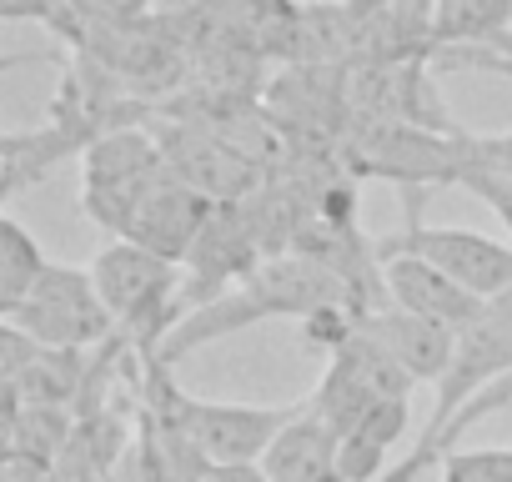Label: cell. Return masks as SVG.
<instances>
[{
	"instance_id": "cell-1",
	"label": "cell",
	"mask_w": 512,
	"mask_h": 482,
	"mask_svg": "<svg viewBox=\"0 0 512 482\" xmlns=\"http://www.w3.org/2000/svg\"><path fill=\"white\" fill-rule=\"evenodd\" d=\"M327 307H352V312L367 317V302L332 267H322L312 257H297V252L292 257H272V262L256 267L236 292H226V297H216L206 307H191L176 322V332L166 337L161 357L176 362V357H186V352H196L206 342H221V337H231L241 327H256L267 317H302L307 322V317H317Z\"/></svg>"
},
{
	"instance_id": "cell-2",
	"label": "cell",
	"mask_w": 512,
	"mask_h": 482,
	"mask_svg": "<svg viewBox=\"0 0 512 482\" xmlns=\"http://www.w3.org/2000/svg\"><path fill=\"white\" fill-rule=\"evenodd\" d=\"M91 282L116 317V337L141 357H156L181 322V267L161 262L136 241H111L91 262Z\"/></svg>"
},
{
	"instance_id": "cell-3",
	"label": "cell",
	"mask_w": 512,
	"mask_h": 482,
	"mask_svg": "<svg viewBox=\"0 0 512 482\" xmlns=\"http://www.w3.org/2000/svg\"><path fill=\"white\" fill-rule=\"evenodd\" d=\"M377 262L387 257H417L432 262L437 272H447L457 287H467L472 297L492 302L512 287V247L487 231H467V226H427L422 221V191H407V221L392 236H372Z\"/></svg>"
},
{
	"instance_id": "cell-4",
	"label": "cell",
	"mask_w": 512,
	"mask_h": 482,
	"mask_svg": "<svg viewBox=\"0 0 512 482\" xmlns=\"http://www.w3.org/2000/svg\"><path fill=\"white\" fill-rule=\"evenodd\" d=\"M166 176H171V166L151 131H141V126L111 131L81 156V211L101 231H111V241H121L126 226L136 221L141 201Z\"/></svg>"
},
{
	"instance_id": "cell-5",
	"label": "cell",
	"mask_w": 512,
	"mask_h": 482,
	"mask_svg": "<svg viewBox=\"0 0 512 482\" xmlns=\"http://www.w3.org/2000/svg\"><path fill=\"white\" fill-rule=\"evenodd\" d=\"M6 322L21 327L46 352H91V347L116 342V317L106 312L91 272L56 267V262L46 267V277L36 282V292Z\"/></svg>"
},
{
	"instance_id": "cell-6",
	"label": "cell",
	"mask_w": 512,
	"mask_h": 482,
	"mask_svg": "<svg viewBox=\"0 0 512 482\" xmlns=\"http://www.w3.org/2000/svg\"><path fill=\"white\" fill-rule=\"evenodd\" d=\"M176 407H181V427L191 432L206 462H262L272 442L307 412V402L251 407V402H206L191 392H181Z\"/></svg>"
},
{
	"instance_id": "cell-7",
	"label": "cell",
	"mask_w": 512,
	"mask_h": 482,
	"mask_svg": "<svg viewBox=\"0 0 512 482\" xmlns=\"http://www.w3.org/2000/svg\"><path fill=\"white\" fill-rule=\"evenodd\" d=\"M156 141L166 151L171 176H181L191 191L211 196L216 206H236V201L262 191V171H256V161L241 146H231V141L201 131V126H191V131H161Z\"/></svg>"
},
{
	"instance_id": "cell-8",
	"label": "cell",
	"mask_w": 512,
	"mask_h": 482,
	"mask_svg": "<svg viewBox=\"0 0 512 482\" xmlns=\"http://www.w3.org/2000/svg\"><path fill=\"white\" fill-rule=\"evenodd\" d=\"M216 216V201L191 191L181 176H166L136 211V221L126 226L121 241H136V247L156 252L171 267H186V257L196 252V241L206 231V221Z\"/></svg>"
},
{
	"instance_id": "cell-9",
	"label": "cell",
	"mask_w": 512,
	"mask_h": 482,
	"mask_svg": "<svg viewBox=\"0 0 512 482\" xmlns=\"http://www.w3.org/2000/svg\"><path fill=\"white\" fill-rule=\"evenodd\" d=\"M382 287H387L392 307H402L412 317H427V322H437L457 337L487 312L482 297H472L447 272H437L432 262H417V257H387L382 262Z\"/></svg>"
},
{
	"instance_id": "cell-10",
	"label": "cell",
	"mask_w": 512,
	"mask_h": 482,
	"mask_svg": "<svg viewBox=\"0 0 512 482\" xmlns=\"http://www.w3.org/2000/svg\"><path fill=\"white\" fill-rule=\"evenodd\" d=\"M362 332L392 357V362H402L407 372H412V382H442L447 372H452V357H457V332H447V327H437V322H427V317H412V312H402V307H377V312H367L362 317Z\"/></svg>"
},
{
	"instance_id": "cell-11",
	"label": "cell",
	"mask_w": 512,
	"mask_h": 482,
	"mask_svg": "<svg viewBox=\"0 0 512 482\" xmlns=\"http://www.w3.org/2000/svg\"><path fill=\"white\" fill-rule=\"evenodd\" d=\"M262 472L272 482H342V437L327 427L312 407L272 442L262 457Z\"/></svg>"
},
{
	"instance_id": "cell-12",
	"label": "cell",
	"mask_w": 512,
	"mask_h": 482,
	"mask_svg": "<svg viewBox=\"0 0 512 482\" xmlns=\"http://www.w3.org/2000/svg\"><path fill=\"white\" fill-rule=\"evenodd\" d=\"M512 41V0H437V56L497 51Z\"/></svg>"
},
{
	"instance_id": "cell-13",
	"label": "cell",
	"mask_w": 512,
	"mask_h": 482,
	"mask_svg": "<svg viewBox=\"0 0 512 482\" xmlns=\"http://www.w3.org/2000/svg\"><path fill=\"white\" fill-rule=\"evenodd\" d=\"M402 432H407V402L377 407L357 432L342 437V482H377V477H387L392 472L387 457L402 442Z\"/></svg>"
},
{
	"instance_id": "cell-14",
	"label": "cell",
	"mask_w": 512,
	"mask_h": 482,
	"mask_svg": "<svg viewBox=\"0 0 512 482\" xmlns=\"http://www.w3.org/2000/svg\"><path fill=\"white\" fill-rule=\"evenodd\" d=\"M46 252L41 241L16 221V216H0V317H11L31 292L36 282L46 277Z\"/></svg>"
},
{
	"instance_id": "cell-15",
	"label": "cell",
	"mask_w": 512,
	"mask_h": 482,
	"mask_svg": "<svg viewBox=\"0 0 512 482\" xmlns=\"http://www.w3.org/2000/svg\"><path fill=\"white\" fill-rule=\"evenodd\" d=\"M0 16L6 21H36L51 36H61L66 46H76V51L86 46V26L76 21L71 0H0Z\"/></svg>"
},
{
	"instance_id": "cell-16",
	"label": "cell",
	"mask_w": 512,
	"mask_h": 482,
	"mask_svg": "<svg viewBox=\"0 0 512 482\" xmlns=\"http://www.w3.org/2000/svg\"><path fill=\"white\" fill-rule=\"evenodd\" d=\"M437 482H512V447H477L447 452Z\"/></svg>"
},
{
	"instance_id": "cell-17",
	"label": "cell",
	"mask_w": 512,
	"mask_h": 482,
	"mask_svg": "<svg viewBox=\"0 0 512 482\" xmlns=\"http://www.w3.org/2000/svg\"><path fill=\"white\" fill-rule=\"evenodd\" d=\"M76 21L86 26V36L96 31H131V26H146L156 0H71Z\"/></svg>"
},
{
	"instance_id": "cell-18",
	"label": "cell",
	"mask_w": 512,
	"mask_h": 482,
	"mask_svg": "<svg viewBox=\"0 0 512 482\" xmlns=\"http://www.w3.org/2000/svg\"><path fill=\"white\" fill-rule=\"evenodd\" d=\"M452 151H457V166L512 176V131H497V136H477V131L457 126V131H452Z\"/></svg>"
},
{
	"instance_id": "cell-19",
	"label": "cell",
	"mask_w": 512,
	"mask_h": 482,
	"mask_svg": "<svg viewBox=\"0 0 512 482\" xmlns=\"http://www.w3.org/2000/svg\"><path fill=\"white\" fill-rule=\"evenodd\" d=\"M452 186H462V191H472L477 201H487V206L497 211V221L507 226V236H512V176H497V171H472V166H457V171H452Z\"/></svg>"
},
{
	"instance_id": "cell-20",
	"label": "cell",
	"mask_w": 512,
	"mask_h": 482,
	"mask_svg": "<svg viewBox=\"0 0 512 482\" xmlns=\"http://www.w3.org/2000/svg\"><path fill=\"white\" fill-rule=\"evenodd\" d=\"M437 66L442 71H497V76H512V41L497 46V51H442Z\"/></svg>"
},
{
	"instance_id": "cell-21",
	"label": "cell",
	"mask_w": 512,
	"mask_h": 482,
	"mask_svg": "<svg viewBox=\"0 0 512 482\" xmlns=\"http://www.w3.org/2000/svg\"><path fill=\"white\" fill-rule=\"evenodd\" d=\"M201 482H272V477L262 472V462H211Z\"/></svg>"
},
{
	"instance_id": "cell-22",
	"label": "cell",
	"mask_w": 512,
	"mask_h": 482,
	"mask_svg": "<svg viewBox=\"0 0 512 482\" xmlns=\"http://www.w3.org/2000/svg\"><path fill=\"white\" fill-rule=\"evenodd\" d=\"M397 0H342V11L357 21V26H367V21H377L382 11H392Z\"/></svg>"
}]
</instances>
